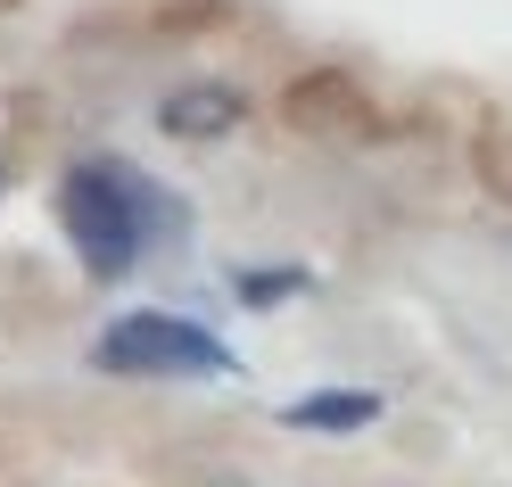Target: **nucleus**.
<instances>
[{
  "label": "nucleus",
  "mask_w": 512,
  "mask_h": 487,
  "mask_svg": "<svg viewBox=\"0 0 512 487\" xmlns=\"http://www.w3.org/2000/svg\"><path fill=\"white\" fill-rule=\"evenodd\" d=\"M58 207H67V232H75V248H83V265H91V281H116L133 256L149 248V182L133 174V166H75L67 174V190H58Z\"/></svg>",
  "instance_id": "obj_1"
},
{
  "label": "nucleus",
  "mask_w": 512,
  "mask_h": 487,
  "mask_svg": "<svg viewBox=\"0 0 512 487\" xmlns=\"http://www.w3.org/2000/svg\"><path fill=\"white\" fill-rule=\"evenodd\" d=\"M100 364L108 372H223L232 355H223L199 322H182V314H124L100 339Z\"/></svg>",
  "instance_id": "obj_2"
},
{
  "label": "nucleus",
  "mask_w": 512,
  "mask_h": 487,
  "mask_svg": "<svg viewBox=\"0 0 512 487\" xmlns=\"http://www.w3.org/2000/svg\"><path fill=\"white\" fill-rule=\"evenodd\" d=\"M157 124L182 141H199V133H232L240 124V91H174L166 108H157Z\"/></svg>",
  "instance_id": "obj_3"
},
{
  "label": "nucleus",
  "mask_w": 512,
  "mask_h": 487,
  "mask_svg": "<svg viewBox=\"0 0 512 487\" xmlns=\"http://www.w3.org/2000/svg\"><path fill=\"white\" fill-rule=\"evenodd\" d=\"M372 413H380V397H306V405H290L298 430H356Z\"/></svg>",
  "instance_id": "obj_4"
}]
</instances>
